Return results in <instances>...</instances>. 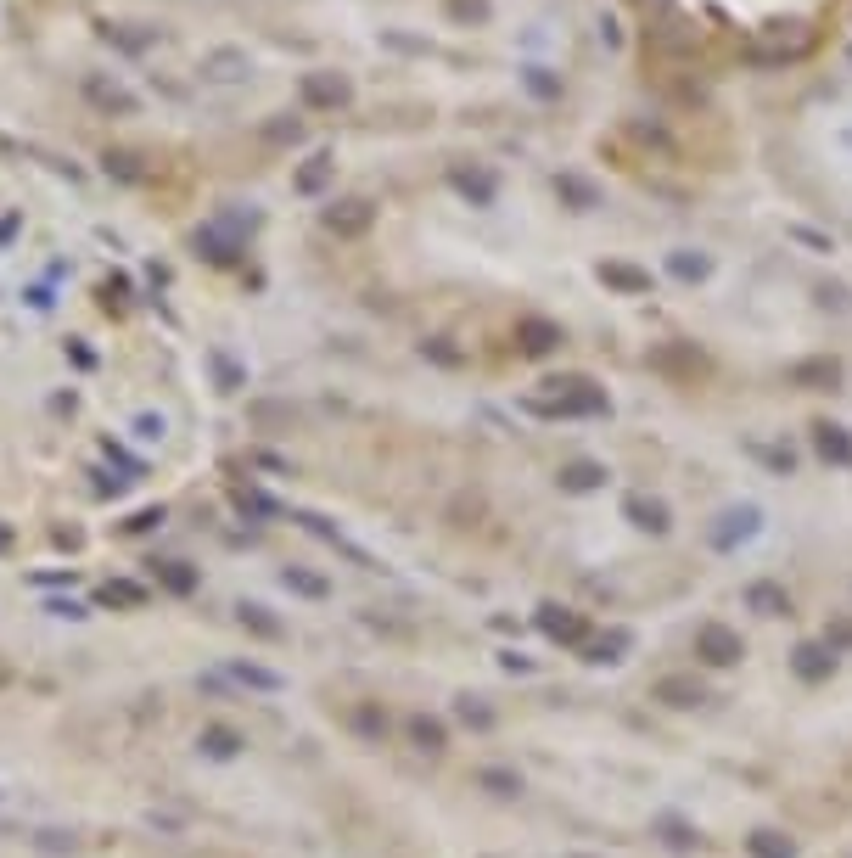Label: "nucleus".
<instances>
[{
    "label": "nucleus",
    "instance_id": "obj_2",
    "mask_svg": "<svg viewBox=\"0 0 852 858\" xmlns=\"http://www.w3.org/2000/svg\"><path fill=\"white\" fill-rule=\"evenodd\" d=\"M757 533V505H735V511L718 516V528H712V544L718 550H735L740 539H752Z\"/></svg>",
    "mask_w": 852,
    "mask_h": 858
},
{
    "label": "nucleus",
    "instance_id": "obj_10",
    "mask_svg": "<svg viewBox=\"0 0 852 858\" xmlns=\"http://www.w3.org/2000/svg\"><path fill=\"white\" fill-rule=\"evenodd\" d=\"M286 589H298V595H309V601H326L331 584L320 578V572H303V567H286Z\"/></svg>",
    "mask_w": 852,
    "mask_h": 858
},
{
    "label": "nucleus",
    "instance_id": "obj_3",
    "mask_svg": "<svg viewBox=\"0 0 852 858\" xmlns=\"http://www.w3.org/2000/svg\"><path fill=\"white\" fill-rule=\"evenodd\" d=\"M539 629L550 634V640H561V645H578L583 640V617L567 612V606H539Z\"/></svg>",
    "mask_w": 852,
    "mask_h": 858
},
{
    "label": "nucleus",
    "instance_id": "obj_18",
    "mask_svg": "<svg viewBox=\"0 0 852 858\" xmlns=\"http://www.w3.org/2000/svg\"><path fill=\"white\" fill-rule=\"evenodd\" d=\"M483 786L494 791V797H516V791H522V780H516V774H505V769H488Z\"/></svg>",
    "mask_w": 852,
    "mask_h": 858
},
{
    "label": "nucleus",
    "instance_id": "obj_7",
    "mask_svg": "<svg viewBox=\"0 0 852 858\" xmlns=\"http://www.w3.org/2000/svg\"><path fill=\"white\" fill-rule=\"evenodd\" d=\"M830 668H836V651H830V645H802V651H796V673H802V679H824Z\"/></svg>",
    "mask_w": 852,
    "mask_h": 858
},
{
    "label": "nucleus",
    "instance_id": "obj_11",
    "mask_svg": "<svg viewBox=\"0 0 852 858\" xmlns=\"http://www.w3.org/2000/svg\"><path fill=\"white\" fill-rule=\"evenodd\" d=\"M157 578H163L174 595H191V589H197V572L185 567V561H163V567H157Z\"/></svg>",
    "mask_w": 852,
    "mask_h": 858
},
{
    "label": "nucleus",
    "instance_id": "obj_13",
    "mask_svg": "<svg viewBox=\"0 0 852 858\" xmlns=\"http://www.w3.org/2000/svg\"><path fill=\"white\" fill-rule=\"evenodd\" d=\"M628 516H634L639 528H651V533H662V528H668V511H662L656 500H628Z\"/></svg>",
    "mask_w": 852,
    "mask_h": 858
},
{
    "label": "nucleus",
    "instance_id": "obj_5",
    "mask_svg": "<svg viewBox=\"0 0 852 858\" xmlns=\"http://www.w3.org/2000/svg\"><path fill=\"white\" fill-rule=\"evenodd\" d=\"M656 701H668V707H696V701H707V690H701L696 679H684V673H668V679L656 685Z\"/></svg>",
    "mask_w": 852,
    "mask_h": 858
},
{
    "label": "nucleus",
    "instance_id": "obj_23",
    "mask_svg": "<svg viewBox=\"0 0 852 858\" xmlns=\"http://www.w3.org/2000/svg\"><path fill=\"white\" fill-rule=\"evenodd\" d=\"M824 645H830V651H841V645H852V623H836V629L824 634Z\"/></svg>",
    "mask_w": 852,
    "mask_h": 858
},
{
    "label": "nucleus",
    "instance_id": "obj_26",
    "mask_svg": "<svg viewBox=\"0 0 852 858\" xmlns=\"http://www.w3.org/2000/svg\"><path fill=\"white\" fill-rule=\"evenodd\" d=\"M668 847H696V836H690L684 825H668Z\"/></svg>",
    "mask_w": 852,
    "mask_h": 858
},
{
    "label": "nucleus",
    "instance_id": "obj_19",
    "mask_svg": "<svg viewBox=\"0 0 852 858\" xmlns=\"http://www.w3.org/2000/svg\"><path fill=\"white\" fill-rule=\"evenodd\" d=\"M623 651H628V634H623V629H611L606 640L595 645V662H617V657H623Z\"/></svg>",
    "mask_w": 852,
    "mask_h": 858
},
{
    "label": "nucleus",
    "instance_id": "obj_1",
    "mask_svg": "<svg viewBox=\"0 0 852 858\" xmlns=\"http://www.w3.org/2000/svg\"><path fill=\"white\" fill-rule=\"evenodd\" d=\"M696 657H707L712 668H729V662L746 657V645H740L735 629H724V623H707V629L696 634Z\"/></svg>",
    "mask_w": 852,
    "mask_h": 858
},
{
    "label": "nucleus",
    "instance_id": "obj_22",
    "mask_svg": "<svg viewBox=\"0 0 852 858\" xmlns=\"http://www.w3.org/2000/svg\"><path fill=\"white\" fill-rule=\"evenodd\" d=\"M236 505H242L247 516H270V511H275V505L264 500V494H242V500H236Z\"/></svg>",
    "mask_w": 852,
    "mask_h": 858
},
{
    "label": "nucleus",
    "instance_id": "obj_20",
    "mask_svg": "<svg viewBox=\"0 0 852 858\" xmlns=\"http://www.w3.org/2000/svg\"><path fill=\"white\" fill-rule=\"evenodd\" d=\"M455 713H460V724H471V730H488V724H494V713H488V707H477V701H460Z\"/></svg>",
    "mask_w": 852,
    "mask_h": 858
},
{
    "label": "nucleus",
    "instance_id": "obj_14",
    "mask_svg": "<svg viewBox=\"0 0 852 858\" xmlns=\"http://www.w3.org/2000/svg\"><path fill=\"white\" fill-rule=\"evenodd\" d=\"M101 601H107V606H141V601H146V589H141V584H129V578H113V584L101 589Z\"/></svg>",
    "mask_w": 852,
    "mask_h": 858
},
{
    "label": "nucleus",
    "instance_id": "obj_27",
    "mask_svg": "<svg viewBox=\"0 0 852 858\" xmlns=\"http://www.w3.org/2000/svg\"><path fill=\"white\" fill-rule=\"evenodd\" d=\"M6 544H12V528H6V522H0V550H6Z\"/></svg>",
    "mask_w": 852,
    "mask_h": 858
},
{
    "label": "nucleus",
    "instance_id": "obj_15",
    "mask_svg": "<svg viewBox=\"0 0 852 858\" xmlns=\"http://www.w3.org/2000/svg\"><path fill=\"white\" fill-rule=\"evenodd\" d=\"M236 612H242V623H247L253 634H264V640H275V634H281V623H275L264 606H236Z\"/></svg>",
    "mask_w": 852,
    "mask_h": 858
},
{
    "label": "nucleus",
    "instance_id": "obj_17",
    "mask_svg": "<svg viewBox=\"0 0 852 858\" xmlns=\"http://www.w3.org/2000/svg\"><path fill=\"white\" fill-rule=\"evenodd\" d=\"M819 449H824V455H830V460H841V466H847V460H852V444H847V438H841V427H824V432H819Z\"/></svg>",
    "mask_w": 852,
    "mask_h": 858
},
{
    "label": "nucleus",
    "instance_id": "obj_8",
    "mask_svg": "<svg viewBox=\"0 0 852 858\" xmlns=\"http://www.w3.org/2000/svg\"><path fill=\"white\" fill-rule=\"evenodd\" d=\"M752 858H796V842L791 836H780V830H752Z\"/></svg>",
    "mask_w": 852,
    "mask_h": 858
},
{
    "label": "nucleus",
    "instance_id": "obj_16",
    "mask_svg": "<svg viewBox=\"0 0 852 858\" xmlns=\"http://www.w3.org/2000/svg\"><path fill=\"white\" fill-rule=\"evenodd\" d=\"M354 730L382 741V735H387V713H376V707H354Z\"/></svg>",
    "mask_w": 852,
    "mask_h": 858
},
{
    "label": "nucleus",
    "instance_id": "obj_25",
    "mask_svg": "<svg viewBox=\"0 0 852 858\" xmlns=\"http://www.w3.org/2000/svg\"><path fill=\"white\" fill-rule=\"evenodd\" d=\"M45 612H51V617H85V606H73V601H51Z\"/></svg>",
    "mask_w": 852,
    "mask_h": 858
},
{
    "label": "nucleus",
    "instance_id": "obj_12",
    "mask_svg": "<svg viewBox=\"0 0 852 858\" xmlns=\"http://www.w3.org/2000/svg\"><path fill=\"white\" fill-rule=\"evenodd\" d=\"M202 752H208V758H236V752H242V735H230V730H202Z\"/></svg>",
    "mask_w": 852,
    "mask_h": 858
},
{
    "label": "nucleus",
    "instance_id": "obj_6",
    "mask_svg": "<svg viewBox=\"0 0 852 858\" xmlns=\"http://www.w3.org/2000/svg\"><path fill=\"white\" fill-rule=\"evenodd\" d=\"M746 606H752V612H763V617L791 612V601H785V589H780V584H752V589H746Z\"/></svg>",
    "mask_w": 852,
    "mask_h": 858
},
{
    "label": "nucleus",
    "instance_id": "obj_9",
    "mask_svg": "<svg viewBox=\"0 0 852 858\" xmlns=\"http://www.w3.org/2000/svg\"><path fill=\"white\" fill-rule=\"evenodd\" d=\"M410 741L421 746V752H443V724L438 718H426V713H415L410 718Z\"/></svg>",
    "mask_w": 852,
    "mask_h": 858
},
{
    "label": "nucleus",
    "instance_id": "obj_4",
    "mask_svg": "<svg viewBox=\"0 0 852 858\" xmlns=\"http://www.w3.org/2000/svg\"><path fill=\"white\" fill-rule=\"evenodd\" d=\"M225 679H236V685H247V690H264V696H275V690L286 685L275 668H258V662H230Z\"/></svg>",
    "mask_w": 852,
    "mask_h": 858
},
{
    "label": "nucleus",
    "instance_id": "obj_24",
    "mask_svg": "<svg viewBox=\"0 0 852 858\" xmlns=\"http://www.w3.org/2000/svg\"><path fill=\"white\" fill-rule=\"evenodd\" d=\"M157 522H163V511H141L135 522H129V533H146V528H157Z\"/></svg>",
    "mask_w": 852,
    "mask_h": 858
},
{
    "label": "nucleus",
    "instance_id": "obj_21",
    "mask_svg": "<svg viewBox=\"0 0 852 858\" xmlns=\"http://www.w3.org/2000/svg\"><path fill=\"white\" fill-rule=\"evenodd\" d=\"M595 483H600L595 466H572V472H567V488H595Z\"/></svg>",
    "mask_w": 852,
    "mask_h": 858
}]
</instances>
